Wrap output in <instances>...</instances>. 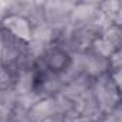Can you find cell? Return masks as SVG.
Here are the masks:
<instances>
[{
    "label": "cell",
    "instance_id": "cell-10",
    "mask_svg": "<svg viewBox=\"0 0 122 122\" xmlns=\"http://www.w3.org/2000/svg\"><path fill=\"white\" fill-rule=\"evenodd\" d=\"M115 50H118V49H115L111 43H108L103 37H98L93 43H92V46H91V52L92 53H95V55H98V56H101V57H105V59H109V56L115 52Z\"/></svg>",
    "mask_w": 122,
    "mask_h": 122
},
{
    "label": "cell",
    "instance_id": "cell-12",
    "mask_svg": "<svg viewBox=\"0 0 122 122\" xmlns=\"http://www.w3.org/2000/svg\"><path fill=\"white\" fill-rule=\"evenodd\" d=\"M10 119L12 122H32L30 119V112L27 108L16 103L12 111H10Z\"/></svg>",
    "mask_w": 122,
    "mask_h": 122
},
{
    "label": "cell",
    "instance_id": "cell-1",
    "mask_svg": "<svg viewBox=\"0 0 122 122\" xmlns=\"http://www.w3.org/2000/svg\"><path fill=\"white\" fill-rule=\"evenodd\" d=\"M91 92L103 115L112 112L121 105V89L112 82L108 73L92 81Z\"/></svg>",
    "mask_w": 122,
    "mask_h": 122
},
{
    "label": "cell",
    "instance_id": "cell-9",
    "mask_svg": "<svg viewBox=\"0 0 122 122\" xmlns=\"http://www.w3.org/2000/svg\"><path fill=\"white\" fill-rule=\"evenodd\" d=\"M101 37H103L115 49H122V26L111 25L101 33Z\"/></svg>",
    "mask_w": 122,
    "mask_h": 122
},
{
    "label": "cell",
    "instance_id": "cell-17",
    "mask_svg": "<svg viewBox=\"0 0 122 122\" xmlns=\"http://www.w3.org/2000/svg\"><path fill=\"white\" fill-rule=\"evenodd\" d=\"M68 122H92V121H89V119H86V118H83V116H76V118L69 119Z\"/></svg>",
    "mask_w": 122,
    "mask_h": 122
},
{
    "label": "cell",
    "instance_id": "cell-13",
    "mask_svg": "<svg viewBox=\"0 0 122 122\" xmlns=\"http://www.w3.org/2000/svg\"><path fill=\"white\" fill-rule=\"evenodd\" d=\"M108 63H109V72H111V71L122 69V49L115 50V52L109 56Z\"/></svg>",
    "mask_w": 122,
    "mask_h": 122
},
{
    "label": "cell",
    "instance_id": "cell-19",
    "mask_svg": "<svg viewBox=\"0 0 122 122\" xmlns=\"http://www.w3.org/2000/svg\"><path fill=\"white\" fill-rule=\"evenodd\" d=\"M0 52H2V37H0Z\"/></svg>",
    "mask_w": 122,
    "mask_h": 122
},
{
    "label": "cell",
    "instance_id": "cell-8",
    "mask_svg": "<svg viewBox=\"0 0 122 122\" xmlns=\"http://www.w3.org/2000/svg\"><path fill=\"white\" fill-rule=\"evenodd\" d=\"M35 88H36V73L33 72V69L22 71L15 76L13 89L17 93V98L35 92Z\"/></svg>",
    "mask_w": 122,
    "mask_h": 122
},
{
    "label": "cell",
    "instance_id": "cell-3",
    "mask_svg": "<svg viewBox=\"0 0 122 122\" xmlns=\"http://www.w3.org/2000/svg\"><path fill=\"white\" fill-rule=\"evenodd\" d=\"M43 62L49 72L62 75L68 71V68L72 63V55L63 50L62 47L56 46L55 43H52L43 55Z\"/></svg>",
    "mask_w": 122,
    "mask_h": 122
},
{
    "label": "cell",
    "instance_id": "cell-2",
    "mask_svg": "<svg viewBox=\"0 0 122 122\" xmlns=\"http://www.w3.org/2000/svg\"><path fill=\"white\" fill-rule=\"evenodd\" d=\"M73 6L75 2H68V0L43 2L46 23L55 33H59L71 26V15Z\"/></svg>",
    "mask_w": 122,
    "mask_h": 122
},
{
    "label": "cell",
    "instance_id": "cell-14",
    "mask_svg": "<svg viewBox=\"0 0 122 122\" xmlns=\"http://www.w3.org/2000/svg\"><path fill=\"white\" fill-rule=\"evenodd\" d=\"M13 83H15V76L0 65V88L2 89L13 88Z\"/></svg>",
    "mask_w": 122,
    "mask_h": 122
},
{
    "label": "cell",
    "instance_id": "cell-7",
    "mask_svg": "<svg viewBox=\"0 0 122 122\" xmlns=\"http://www.w3.org/2000/svg\"><path fill=\"white\" fill-rule=\"evenodd\" d=\"M30 119L32 122H43L45 119L57 115V108L55 103V98L49 96V98H42L40 101H37L30 109Z\"/></svg>",
    "mask_w": 122,
    "mask_h": 122
},
{
    "label": "cell",
    "instance_id": "cell-11",
    "mask_svg": "<svg viewBox=\"0 0 122 122\" xmlns=\"http://www.w3.org/2000/svg\"><path fill=\"white\" fill-rule=\"evenodd\" d=\"M17 103V93L13 88H0V106H5L7 109H12Z\"/></svg>",
    "mask_w": 122,
    "mask_h": 122
},
{
    "label": "cell",
    "instance_id": "cell-5",
    "mask_svg": "<svg viewBox=\"0 0 122 122\" xmlns=\"http://www.w3.org/2000/svg\"><path fill=\"white\" fill-rule=\"evenodd\" d=\"M0 29L9 32L15 37L29 42L32 39V25L29 20L23 16H16V15H6L2 22H0Z\"/></svg>",
    "mask_w": 122,
    "mask_h": 122
},
{
    "label": "cell",
    "instance_id": "cell-18",
    "mask_svg": "<svg viewBox=\"0 0 122 122\" xmlns=\"http://www.w3.org/2000/svg\"><path fill=\"white\" fill-rule=\"evenodd\" d=\"M0 122H12V119H10V112L0 116Z\"/></svg>",
    "mask_w": 122,
    "mask_h": 122
},
{
    "label": "cell",
    "instance_id": "cell-16",
    "mask_svg": "<svg viewBox=\"0 0 122 122\" xmlns=\"http://www.w3.org/2000/svg\"><path fill=\"white\" fill-rule=\"evenodd\" d=\"M43 122H68V119L63 118V116H60V115H53V116L45 119Z\"/></svg>",
    "mask_w": 122,
    "mask_h": 122
},
{
    "label": "cell",
    "instance_id": "cell-4",
    "mask_svg": "<svg viewBox=\"0 0 122 122\" xmlns=\"http://www.w3.org/2000/svg\"><path fill=\"white\" fill-rule=\"evenodd\" d=\"M99 16V2H75L71 15V26L93 25Z\"/></svg>",
    "mask_w": 122,
    "mask_h": 122
},
{
    "label": "cell",
    "instance_id": "cell-6",
    "mask_svg": "<svg viewBox=\"0 0 122 122\" xmlns=\"http://www.w3.org/2000/svg\"><path fill=\"white\" fill-rule=\"evenodd\" d=\"M81 56V65H82V71L83 75H86L89 79H96L102 75H106L109 72V63L108 59L101 57L95 53L85 52V53H79Z\"/></svg>",
    "mask_w": 122,
    "mask_h": 122
},
{
    "label": "cell",
    "instance_id": "cell-15",
    "mask_svg": "<svg viewBox=\"0 0 122 122\" xmlns=\"http://www.w3.org/2000/svg\"><path fill=\"white\" fill-rule=\"evenodd\" d=\"M108 75H109V78L112 79V82L121 89V81H122V69H118V71H111V72H108Z\"/></svg>",
    "mask_w": 122,
    "mask_h": 122
}]
</instances>
